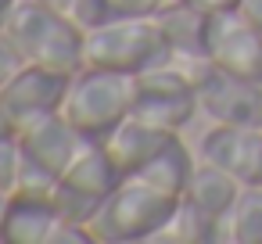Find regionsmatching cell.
I'll use <instances>...</instances> for the list:
<instances>
[{"label": "cell", "instance_id": "obj_6", "mask_svg": "<svg viewBox=\"0 0 262 244\" xmlns=\"http://www.w3.org/2000/svg\"><path fill=\"white\" fill-rule=\"evenodd\" d=\"M198 86V108L215 126H262V83L241 79L212 61L190 69Z\"/></svg>", "mask_w": 262, "mask_h": 244}, {"label": "cell", "instance_id": "obj_10", "mask_svg": "<svg viewBox=\"0 0 262 244\" xmlns=\"http://www.w3.org/2000/svg\"><path fill=\"white\" fill-rule=\"evenodd\" d=\"M65 86H69V76L43 69V65H22L11 76V83L0 90V104H4V112L11 115L18 129L47 112H58L65 101Z\"/></svg>", "mask_w": 262, "mask_h": 244}, {"label": "cell", "instance_id": "obj_7", "mask_svg": "<svg viewBox=\"0 0 262 244\" xmlns=\"http://www.w3.org/2000/svg\"><path fill=\"white\" fill-rule=\"evenodd\" d=\"M208 61L241 79L262 83V29L233 11L208 15Z\"/></svg>", "mask_w": 262, "mask_h": 244}, {"label": "cell", "instance_id": "obj_4", "mask_svg": "<svg viewBox=\"0 0 262 244\" xmlns=\"http://www.w3.org/2000/svg\"><path fill=\"white\" fill-rule=\"evenodd\" d=\"M165 61H172V51L158 18H112L108 26L83 36V65L144 76Z\"/></svg>", "mask_w": 262, "mask_h": 244}, {"label": "cell", "instance_id": "obj_18", "mask_svg": "<svg viewBox=\"0 0 262 244\" xmlns=\"http://www.w3.org/2000/svg\"><path fill=\"white\" fill-rule=\"evenodd\" d=\"M226 240L237 244H262V187H244L230 219H226Z\"/></svg>", "mask_w": 262, "mask_h": 244}, {"label": "cell", "instance_id": "obj_24", "mask_svg": "<svg viewBox=\"0 0 262 244\" xmlns=\"http://www.w3.org/2000/svg\"><path fill=\"white\" fill-rule=\"evenodd\" d=\"M187 4H194V8L205 11V15H219V11H233L241 0H187Z\"/></svg>", "mask_w": 262, "mask_h": 244}, {"label": "cell", "instance_id": "obj_3", "mask_svg": "<svg viewBox=\"0 0 262 244\" xmlns=\"http://www.w3.org/2000/svg\"><path fill=\"white\" fill-rule=\"evenodd\" d=\"M137 97V76L83 65L76 76H69L61 115L86 137V140H104L129 112Z\"/></svg>", "mask_w": 262, "mask_h": 244}, {"label": "cell", "instance_id": "obj_14", "mask_svg": "<svg viewBox=\"0 0 262 244\" xmlns=\"http://www.w3.org/2000/svg\"><path fill=\"white\" fill-rule=\"evenodd\" d=\"M61 215L54 201L36 197H8L4 226H0V244H54L61 230Z\"/></svg>", "mask_w": 262, "mask_h": 244}, {"label": "cell", "instance_id": "obj_9", "mask_svg": "<svg viewBox=\"0 0 262 244\" xmlns=\"http://www.w3.org/2000/svg\"><path fill=\"white\" fill-rule=\"evenodd\" d=\"M15 137H18L22 154H26L29 162H36L40 169L54 172L58 180H61V172L72 165V158H76V154L83 151V144H86V137H83L61 112H47V115H40V119H33V122L18 126Z\"/></svg>", "mask_w": 262, "mask_h": 244}, {"label": "cell", "instance_id": "obj_12", "mask_svg": "<svg viewBox=\"0 0 262 244\" xmlns=\"http://www.w3.org/2000/svg\"><path fill=\"white\" fill-rule=\"evenodd\" d=\"M172 137H180V133H169V129H158V126H151V122H140V119L126 115V119L101 140V147L108 151V158L115 162V169H119L122 176H133V172H140Z\"/></svg>", "mask_w": 262, "mask_h": 244}, {"label": "cell", "instance_id": "obj_13", "mask_svg": "<svg viewBox=\"0 0 262 244\" xmlns=\"http://www.w3.org/2000/svg\"><path fill=\"white\" fill-rule=\"evenodd\" d=\"M241 190H244V183H241L237 176H230L226 169L208 165V162L198 158V165H194V172H190V180H187L183 201L194 205V208H198L201 215H208L212 223H223V226H226V219H230V212H233Z\"/></svg>", "mask_w": 262, "mask_h": 244}, {"label": "cell", "instance_id": "obj_16", "mask_svg": "<svg viewBox=\"0 0 262 244\" xmlns=\"http://www.w3.org/2000/svg\"><path fill=\"white\" fill-rule=\"evenodd\" d=\"M194 165H198V158L190 154V147H187L180 137H172V140H169L140 172H133V176H140L144 183H151V187H158V190H165V194H172V197H183Z\"/></svg>", "mask_w": 262, "mask_h": 244}, {"label": "cell", "instance_id": "obj_8", "mask_svg": "<svg viewBox=\"0 0 262 244\" xmlns=\"http://www.w3.org/2000/svg\"><path fill=\"white\" fill-rule=\"evenodd\" d=\"M198 158L226 169L244 187H262V126H215L201 137Z\"/></svg>", "mask_w": 262, "mask_h": 244}, {"label": "cell", "instance_id": "obj_19", "mask_svg": "<svg viewBox=\"0 0 262 244\" xmlns=\"http://www.w3.org/2000/svg\"><path fill=\"white\" fill-rule=\"evenodd\" d=\"M69 18H72V26L86 36V33H94V29L108 26L115 15H112V8H108V0H76V4L69 8Z\"/></svg>", "mask_w": 262, "mask_h": 244}, {"label": "cell", "instance_id": "obj_25", "mask_svg": "<svg viewBox=\"0 0 262 244\" xmlns=\"http://www.w3.org/2000/svg\"><path fill=\"white\" fill-rule=\"evenodd\" d=\"M0 137H15V122H11V115L4 112V104H0Z\"/></svg>", "mask_w": 262, "mask_h": 244}, {"label": "cell", "instance_id": "obj_20", "mask_svg": "<svg viewBox=\"0 0 262 244\" xmlns=\"http://www.w3.org/2000/svg\"><path fill=\"white\" fill-rule=\"evenodd\" d=\"M22 172V147L18 137H0V194H11Z\"/></svg>", "mask_w": 262, "mask_h": 244}, {"label": "cell", "instance_id": "obj_23", "mask_svg": "<svg viewBox=\"0 0 262 244\" xmlns=\"http://www.w3.org/2000/svg\"><path fill=\"white\" fill-rule=\"evenodd\" d=\"M237 15L244 22H251L255 29H262V0H241L237 4Z\"/></svg>", "mask_w": 262, "mask_h": 244}, {"label": "cell", "instance_id": "obj_21", "mask_svg": "<svg viewBox=\"0 0 262 244\" xmlns=\"http://www.w3.org/2000/svg\"><path fill=\"white\" fill-rule=\"evenodd\" d=\"M169 0H108L115 18H155Z\"/></svg>", "mask_w": 262, "mask_h": 244}, {"label": "cell", "instance_id": "obj_27", "mask_svg": "<svg viewBox=\"0 0 262 244\" xmlns=\"http://www.w3.org/2000/svg\"><path fill=\"white\" fill-rule=\"evenodd\" d=\"M8 197H11V194H0V226H4V212H8Z\"/></svg>", "mask_w": 262, "mask_h": 244}, {"label": "cell", "instance_id": "obj_1", "mask_svg": "<svg viewBox=\"0 0 262 244\" xmlns=\"http://www.w3.org/2000/svg\"><path fill=\"white\" fill-rule=\"evenodd\" d=\"M0 33L26 65H43L61 76H76L83 69V33L65 11L47 8L43 0H15L0 22Z\"/></svg>", "mask_w": 262, "mask_h": 244}, {"label": "cell", "instance_id": "obj_22", "mask_svg": "<svg viewBox=\"0 0 262 244\" xmlns=\"http://www.w3.org/2000/svg\"><path fill=\"white\" fill-rule=\"evenodd\" d=\"M22 65H26V61H22V54L11 47V40H8L4 33H0V90L11 83V76H15Z\"/></svg>", "mask_w": 262, "mask_h": 244}, {"label": "cell", "instance_id": "obj_11", "mask_svg": "<svg viewBox=\"0 0 262 244\" xmlns=\"http://www.w3.org/2000/svg\"><path fill=\"white\" fill-rule=\"evenodd\" d=\"M162 33H165V43L172 51V61L180 65H201L208 61V15L198 11L187 0H169V4L155 15Z\"/></svg>", "mask_w": 262, "mask_h": 244}, {"label": "cell", "instance_id": "obj_17", "mask_svg": "<svg viewBox=\"0 0 262 244\" xmlns=\"http://www.w3.org/2000/svg\"><path fill=\"white\" fill-rule=\"evenodd\" d=\"M155 240H176V244H212V240H226V226L212 223L208 215H201L194 205H187L180 197L176 212L169 215V223L155 233Z\"/></svg>", "mask_w": 262, "mask_h": 244}, {"label": "cell", "instance_id": "obj_26", "mask_svg": "<svg viewBox=\"0 0 262 244\" xmlns=\"http://www.w3.org/2000/svg\"><path fill=\"white\" fill-rule=\"evenodd\" d=\"M43 4H47V8H54V11H65V15H69V8L76 4V0H43Z\"/></svg>", "mask_w": 262, "mask_h": 244}, {"label": "cell", "instance_id": "obj_5", "mask_svg": "<svg viewBox=\"0 0 262 244\" xmlns=\"http://www.w3.org/2000/svg\"><path fill=\"white\" fill-rule=\"evenodd\" d=\"M198 112L201 108H198V86H194L190 65L165 61V65L137 76V97H133V112H129L133 119L180 133Z\"/></svg>", "mask_w": 262, "mask_h": 244}, {"label": "cell", "instance_id": "obj_28", "mask_svg": "<svg viewBox=\"0 0 262 244\" xmlns=\"http://www.w3.org/2000/svg\"><path fill=\"white\" fill-rule=\"evenodd\" d=\"M11 4H15V0H0V22H4V15L11 11Z\"/></svg>", "mask_w": 262, "mask_h": 244}, {"label": "cell", "instance_id": "obj_15", "mask_svg": "<svg viewBox=\"0 0 262 244\" xmlns=\"http://www.w3.org/2000/svg\"><path fill=\"white\" fill-rule=\"evenodd\" d=\"M122 172L115 169V162L108 158V151L101 147V140H86L83 151L72 158V165L61 172V183L94 197V201H104L115 187H119Z\"/></svg>", "mask_w": 262, "mask_h": 244}, {"label": "cell", "instance_id": "obj_2", "mask_svg": "<svg viewBox=\"0 0 262 244\" xmlns=\"http://www.w3.org/2000/svg\"><path fill=\"white\" fill-rule=\"evenodd\" d=\"M180 197L144 183L140 176H122L119 187L101 201L97 215L90 219L94 244H137L155 240V233L169 223Z\"/></svg>", "mask_w": 262, "mask_h": 244}]
</instances>
